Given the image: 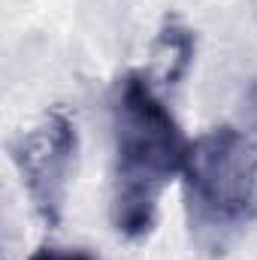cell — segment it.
<instances>
[{"instance_id": "obj_1", "label": "cell", "mask_w": 257, "mask_h": 260, "mask_svg": "<svg viewBox=\"0 0 257 260\" xmlns=\"http://www.w3.org/2000/svg\"><path fill=\"white\" fill-rule=\"evenodd\" d=\"M115 167H112V224L121 236L142 239L157 218L167 185L185 173L191 142L160 100L154 85L130 73L112 103Z\"/></svg>"}, {"instance_id": "obj_2", "label": "cell", "mask_w": 257, "mask_h": 260, "mask_svg": "<svg viewBox=\"0 0 257 260\" xmlns=\"http://www.w3.org/2000/svg\"><path fill=\"white\" fill-rule=\"evenodd\" d=\"M191 227L218 242L257 215V145L236 127H215L194 139L185 160Z\"/></svg>"}, {"instance_id": "obj_3", "label": "cell", "mask_w": 257, "mask_h": 260, "mask_svg": "<svg viewBox=\"0 0 257 260\" xmlns=\"http://www.w3.org/2000/svg\"><path fill=\"white\" fill-rule=\"evenodd\" d=\"M79 151V130L67 112L46 115L12 145V160L27 188V197L46 224H58L70 173Z\"/></svg>"}, {"instance_id": "obj_4", "label": "cell", "mask_w": 257, "mask_h": 260, "mask_svg": "<svg viewBox=\"0 0 257 260\" xmlns=\"http://www.w3.org/2000/svg\"><path fill=\"white\" fill-rule=\"evenodd\" d=\"M30 260H97L85 248H58V245H43L40 251H34Z\"/></svg>"}]
</instances>
